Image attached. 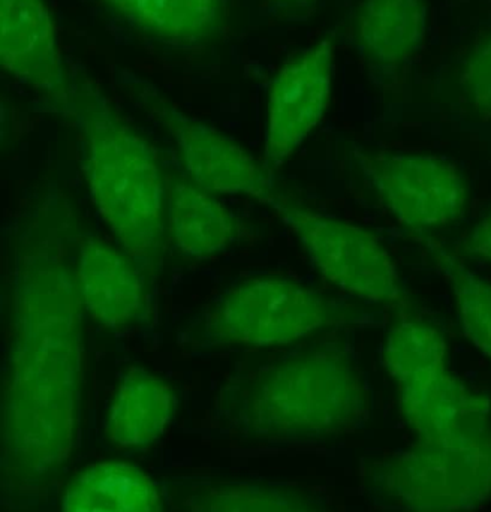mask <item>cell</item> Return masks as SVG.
I'll return each instance as SVG.
<instances>
[{"label":"cell","instance_id":"obj_11","mask_svg":"<svg viewBox=\"0 0 491 512\" xmlns=\"http://www.w3.org/2000/svg\"><path fill=\"white\" fill-rule=\"evenodd\" d=\"M77 285L84 310L102 327L140 324L149 310L144 273L125 251L98 237L80 243Z\"/></svg>","mask_w":491,"mask_h":512},{"label":"cell","instance_id":"obj_15","mask_svg":"<svg viewBox=\"0 0 491 512\" xmlns=\"http://www.w3.org/2000/svg\"><path fill=\"white\" fill-rule=\"evenodd\" d=\"M168 225L180 254L197 261L221 254L237 237L234 216L192 179L168 182Z\"/></svg>","mask_w":491,"mask_h":512},{"label":"cell","instance_id":"obj_5","mask_svg":"<svg viewBox=\"0 0 491 512\" xmlns=\"http://www.w3.org/2000/svg\"><path fill=\"white\" fill-rule=\"evenodd\" d=\"M337 301L282 277L245 280L225 292L204 322L210 346L292 345L346 321Z\"/></svg>","mask_w":491,"mask_h":512},{"label":"cell","instance_id":"obj_13","mask_svg":"<svg viewBox=\"0 0 491 512\" xmlns=\"http://www.w3.org/2000/svg\"><path fill=\"white\" fill-rule=\"evenodd\" d=\"M176 411V394L155 373L132 367L123 375L105 420V435L122 450L149 447L161 438Z\"/></svg>","mask_w":491,"mask_h":512},{"label":"cell","instance_id":"obj_20","mask_svg":"<svg viewBox=\"0 0 491 512\" xmlns=\"http://www.w3.org/2000/svg\"><path fill=\"white\" fill-rule=\"evenodd\" d=\"M462 249L466 255L491 261V213L472 228L463 242Z\"/></svg>","mask_w":491,"mask_h":512},{"label":"cell","instance_id":"obj_4","mask_svg":"<svg viewBox=\"0 0 491 512\" xmlns=\"http://www.w3.org/2000/svg\"><path fill=\"white\" fill-rule=\"evenodd\" d=\"M366 411L357 364L345 349L325 345L262 370L234 400L231 420L256 441L312 442L349 432Z\"/></svg>","mask_w":491,"mask_h":512},{"label":"cell","instance_id":"obj_3","mask_svg":"<svg viewBox=\"0 0 491 512\" xmlns=\"http://www.w3.org/2000/svg\"><path fill=\"white\" fill-rule=\"evenodd\" d=\"M68 117L83 135L84 171L99 216L144 276L164 265L168 182L155 147L90 81H72Z\"/></svg>","mask_w":491,"mask_h":512},{"label":"cell","instance_id":"obj_8","mask_svg":"<svg viewBox=\"0 0 491 512\" xmlns=\"http://www.w3.org/2000/svg\"><path fill=\"white\" fill-rule=\"evenodd\" d=\"M364 174L382 206L409 230H439L462 219L465 177L454 162L429 155H361Z\"/></svg>","mask_w":491,"mask_h":512},{"label":"cell","instance_id":"obj_18","mask_svg":"<svg viewBox=\"0 0 491 512\" xmlns=\"http://www.w3.org/2000/svg\"><path fill=\"white\" fill-rule=\"evenodd\" d=\"M424 243L453 289L463 333L491 360V283L436 240L424 239Z\"/></svg>","mask_w":491,"mask_h":512},{"label":"cell","instance_id":"obj_14","mask_svg":"<svg viewBox=\"0 0 491 512\" xmlns=\"http://www.w3.org/2000/svg\"><path fill=\"white\" fill-rule=\"evenodd\" d=\"M426 32L424 0H364L357 17L358 47L370 68L391 74L411 59Z\"/></svg>","mask_w":491,"mask_h":512},{"label":"cell","instance_id":"obj_10","mask_svg":"<svg viewBox=\"0 0 491 512\" xmlns=\"http://www.w3.org/2000/svg\"><path fill=\"white\" fill-rule=\"evenodd\" d=\"M0 66L68 116L72 81L45 0H0Z\"/></svg>","mask_w":491,"mask_h":512},{"label":"cell","instance_id":"obj_6","mask_svg":"<svg viewBox=\"0 0 491 512\" xmlns=\"http://www.w3.org/2000/svg\"><path fill=\"white\" fill-rule=\"evenodd\" d=\"M268 206L295 234L316 270L349 295L387 306H408L387 249L369 231L322 215L277 191Z\"/></svg>","mask_w":491,"mask_h":512},{"label":"cell","instance_id":"obj_1","mask_svg":"<svg viewBox=\"0 0 491 512\" xmlns=\"http://www.w3.org/2000/svg\"><path fill=\"white\" fill-rule=\"evenodd\" d=\"M57 227L15 258L0 408L3 481L35 489L71 457L83 381V303Z\"/></svg>","mask_w":491,"mask_h":512},{"label":"cell","instance_id":"obj_16","mask_svg":"<svg viewBox=\"0 0 491 512\" xmlns=\"http://www.w3.org/2000/svg\"><path fill=\"white\" fill-rule=\"evenodd\" d=\"M62 512H164V507L158 487L138 466L99 462L72 478Z\"/></svg>","mask_w":491,"mask_h":512},{"label":"cell","instance_id":"obj_17","mask_svg":"<svg viewBox=\"0 0 491 512\" xmlns=\"http://www.w3.org/2000/svg\"><path fill=\"white\" fill-rule=\"evenodd\" d=\"M183 504L189 512H328L309 493L250 481L201 484Z\"/></svg>","mask_w":491,"mask_h":512},{"label":"cell","instance_id":"obj_12","mask_svg":"<svg viewBox=\"0 0 491 512\" xmlns=\"http://www.w3.org/2000/svg\"><path fill=\"white\" fill-rule=\"evenodd\" d=\"M137 32L180 47L221 38L227 26V0H98Z\"/></svg>","mask_w":491,"mask_h":512},{"label":"cell","instance_id":"obj_2","mask_svg":"<svg viewBox=\"0 0 491 512\" xmlns=\"http://www.w3.org/2000/svg\"><path fill=\"white\" fill-rule=\"evenodd\" d=\"M382 364L396 382L408 450L373 466V492L406 512H469L491 499V402L460 381L429 322L388 331Z\"/></svg>","mask_w":491,"mask_h":512},{"label":"cell","instance_id":"obj_21","mask_svg":"<svg viewBox=\"0 0 491 512\" xmlns=\"http://www.w3.org/2000/svg\"><path fill=\"white\" fill-rule=\"evenodd\" d=\"M282 2H307V0H282Z\"/></svg>","mask_w":491,"mask_h":512},{"label":"cell","instance_id":"obj_7","mask_svg":"<svg viewBox=\"0 0 491 512\" xmlns=\"http://www.w3.org/2000/svg\"><path fill=\"white\" fill-rule=\"evenodd\" d=\"M128 92L173 138L189 177L212 194L249 197L270 204L279 189L270 170L233 138L183 113L146 81H128Z\"/></svg>","mask_w":491,"mask_h":512},{"label":"cell","instance_id":"obj_19","mask_svg":"<svg viewBox=\"0 0 491 512\" xmlns=\"http://www.w3.org/2000/svg\"><path fill=\"white\" fill-rule=\"evenodd\" d=\"M462 89L471 110L491 122V35L480 39L466 59Z\"/></svg>","mask_w":491,"mask_h":512},{"label":"cell","instance_id":"obj_9","mask_svg":"<svg viewBox=\"0 0 491 512\" xmlns=\"http://www.w3.org/2000/svg\"><path fill=\"white\" fill-rule=\"evenodd\" d=\"M334 45L331 39L289 57L268 87L264 165L285 164L322 122L331 96Z\"/></svg>","mask_w":491,"mask_h":512}]
</instances>
